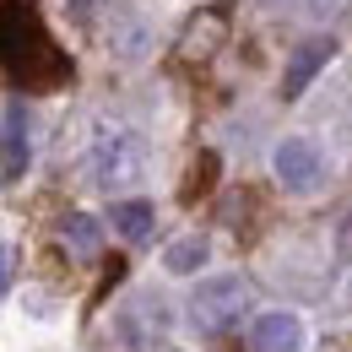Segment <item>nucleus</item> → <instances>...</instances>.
<instances>
[{
    "mask_svg": "<svg viewBox=\"0 0 352 352\" xmlns=\"http://www.w3.org/2000/svg\"><path fill=\"white\" fill-rule=\"evenodd\" d=\"M228 38V6H212V11H195L179 33V54L184 60H206L212 49Z\"/></svg>",
    "mask_w": 352,
    "mask_h": 352,
    "instance_id": "nucleus-8",
    "label": "nucleus"
},
{
    "mask_svg": "<svg viewBox=\"0 0 352 352\" xmlns=\"http://www.w3.org/2000/svg\"><path fill=\"white\" fill-rule=\"evenodd\" d=\"M0 60H6L11 87L49 92V87L71 82V60L44 33L38 0H6V11H0Z\"/></svg>",
    "mask_w": 352,
    "mask_h": 352,
    "instance_id": "nucleus-1",
    "label": "nucleus"
},
{
    "mask_svg": "<svg viewBox=\"0 0 352 352\" xmlns=\"http://www.w3.org/2000/svg\"><path fill=\"white\" fill-rule=\"evenodd\" d=\"M336 6H342V0H309V11H314V16H325V11H336Z\"/></svg>",
    "mask_w": 352,
    "mask_h": 352,
    "instance_id": "nucleus-12",
    "label": "nucleus"
},
{
    "mask_svg": "<svg viewBox=\"0 0 352 352\" xmlns=\"http://www.w3.org/2000/svg\"><path fill=\"white\" fill-rule=\"evenodd\" d=\"M271 174L282 179V190L309 195V190H320V179H325V157H320V146H314L309 135H287V141H276V152H271Z\"/></svg>",
    "mask_w": 352,
    "mask_h": 352,
    "instance_id": "nucleus-4",
    "label": "nucleus"
},
{
    "mask_svg": "<svg viewBox=\"0 0 352 352\" xmlns=\"http://www.w3.org/2000/svg\"><path fill=\"white\" fill-rule=\"evenodd\" d=\"M336 54V38H304V44L293 49V60H287V71H282V98H304V87L320 76V65Z\"/></svg>",
    "mask_w": 352,
    "mask_h": 352,
    "instance_id": "nucleus-7",
    "label": "nucleus"
},
{
    "mask_svg": "<svg viewBox=\"0 0 352 352\" xmlns=\"http://www.w3.org/2000/svg\"><path fill=\"white\" fill-rule=\"evenodd\" d=\"M206 255H212V244H206L201 233H184L174 250L163 255V265H168L174 276H190V271H201V265H206Z\"/></svg>",
    "mask_w": 352,
    "mask_h": 352,
    "instance_id": "nucleus-11",
    "label": "nucleus"
},
{
    "mask_svg": "<svg viewBox=\"0 0 352 352\" xmlns=\"http://www.w3.org/2000/svg\"><path fill=\"white\" fill-rule=\"evenodd\" d=\"M109 222H114V233H120L125 244H146L157 212H152V201H120V206L109 212Z\"/></svg>",
    "mask_w": 352,
    "mask_h": 352,
    "instance_id": "nucleus-10",
    "label": "nucleus"
},
{
    "mask_svg": "<svg viewBox=\"0 0 352 352\" xmlns=\"http://www.w3.org/2000/svg\"><path fill=\"white\" fill-rule=\"evenodd\" d=\"M60 244H65L76 261H92V255L103 250V228H98L87 212H71V217L60 222Z\"/></svg>",
    "mask_w": 352,
    "mask_h": 352,
    "instance_id": "nucleus-9",
    "label": "nucleus"
},
{
    "mask_svg": "<svg viewBox=\"0 0 352 352\" xmlns=\"http://www.w3.org/2000/svg\"><path fill=\"white\" fill-rule=\"evenodd\" d=\"M146 174V146L135 131H103L98 146H92V179L103 190H125Z\"/></svg>",
    "mask_w": 352,
    "mask_h": 352,
    "instance_id": "nucleus-3",
    "label": "nucleus"
},
{
    "mask_svg": "<svg viewBox=\"0 0 352 352\" xmlns=\"http://www.w3.org/2000/svg\"><path fill=\"white\" fill-rule=\"evenodd\" d=\"M244 309H250V282L244 276H206L190 293V325L201 336H222L244 320Z\"/></svg>",
    "mask_w": 352,
    "mask_h": 352,
    "instance_id": "nucleus-2",
    "label": "nucleus"
},
{
    "mask_svg": "<svg viewBox=\"0 0 352 352\" xmlns=\"http://www.w3.org/2000/svg\"><path fill=\"white\" fill-rule=\"evenodd\" d=\"M0 179L6 184H16V179L28 174V163H33V141H28V114H22V103H6V131H0Z\"/></svg>",
    "mask_w": 352,
    "mask_h": 352,
    "instance_id": "nucleus-6",
    "label": "nucleus"
},
{
    "mask_svg": "<svg viewBox=\"0 0 352 352\" xmlns=\"http://www.w3.org/2000/svg\"><path fill=\"white\" fill-rule=\"evenodd\" d=\"M304 347V320L287 309H271L250 325V352H298Z\"/></svg>",
    "mask_w": 352,
    "mask_h": 352,
    "instance_id": "nucleus-5",
    "label": "nucleus"
}]
</instances>
